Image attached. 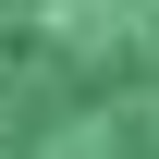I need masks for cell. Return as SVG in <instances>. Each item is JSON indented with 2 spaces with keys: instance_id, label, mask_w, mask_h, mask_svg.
<instances>
[{
  "instance_id": "obj_1",
  "label": "cell",
  "mask_w": 159,
  "mask_h": 159,
  "mask_svg": "<svg viewBox=\"0 0 159 159\" xmlns=\"http://www.w3.org/2000/svg\"><path fill=\"white\" fill-rule=\"evenodd\" d=\"M0 159H159V0H0Z\"/></svg>"
}]
</instances>
